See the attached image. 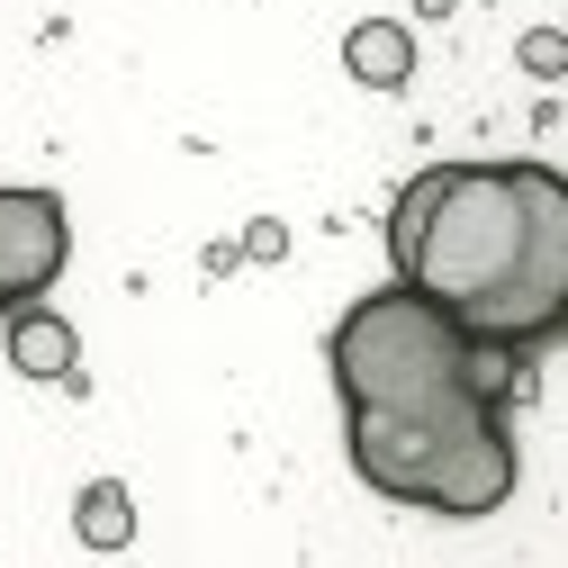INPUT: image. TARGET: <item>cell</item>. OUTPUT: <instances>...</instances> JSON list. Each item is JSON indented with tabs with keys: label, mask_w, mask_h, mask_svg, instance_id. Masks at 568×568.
<instances>
[{
	"label": "cell",
	"mask_w": 568,
	"mask_h": 568,
	"mask_svg": "<svg viewBox=\"0 0 568 568\" xmlns=\"http://www.w3.org/2000/svg\"><path fill=\"white\" fill-rule=\"evenodd\" d=\"M524 181H532V244H524V271H515L506 307H496V325H487L496 352H524V343L568 325V172L524 163Z\"/></svg>",
	"instance_id": "3"
},
{
	"label": "cell",
	"mask_w": 568,
	"mask_h": 568,
	"mask_svg": "<svg viewBox=\"0 0 568 568\" xmlns=\"http://www.w3.org/2000/svg\"><path fill=\"white\" fill-rule=\"evenodd\" d=\"M334 388L343 406H415L443 388H506V362L443 298L397 280V290H371L334 325Z\"/></svg>",
	"instance_id": "2"
},
{
	"label": "cell",
	"mask_w": 568,
	"mask_h": 568,
	"mask_svg": "<svg viewBox=\"0 0 568 568\" xmlns=\"http://www.w3.org/2000/svg\"><path fill=\"white\" fill-rule=\"evenodd\" d=\"M10 362H19L28 379H73V362H82V334L28 298V307H10Z\"/></svg>",
	"instance_id": "4"
},
{
	"label": "cell",
	"mask_w": 568,
	"mask_h": 568,
	"mask_svg": "<svg viewBox=\"0 0 568 568\" xmlns=\"http://www.w3.org/2000/svg\"><path fill=\"white\" fill-rule=\"evenodd\" d=\"M343 63H352L371 91H397V82L415 73V37H406L397 19H362V28L343 37Z\"/></svg>",
	"instance_id": "5"
},
{
	"label": "cell",
	"mask_w": 568,
	"mask_h": 568,
	"mask_svg": "<svg viewBox=\"0 0 568 568\" xmlns=\"http://www.w3.org/2000/svg\"><path fill=\"white\" fill-rule=\"evenodd\" d=\"M532 244V181L524 163H434L388 207V262L406 290L443 298L469 334L496 325Z\"/></svg>",
	"instance_id": "1"
},
{
	"label": "cell",
	"mask_w": 568,
	"mask_h": 568,
	"mask_svg": "<svg viewBox=\"0 0 568 568\" xmlns=\"http://www.w3.org/2000/svg\"><path fill=\"white\" fill-rule=\"evenodd\" d=\"M82 541H100V550H118V541H126V487H109V478H100V487L82 496Z\"/></svg>",
	"instance_id": "6"
},
{
	"label": "cell",
	"mask_w": 568,
	"mask_h": 568,
	"mask_svg": "<svg viewBox=\"0 0 568 568\" xmlns=\"http://www.w3.org/2000/svg\"><path fill=\"white\" fill-rule=\"evenodd\" d=\"M0 316H10V298H0Z\"/></svg>",
	"instance_id": "7"
}]
</instances>
